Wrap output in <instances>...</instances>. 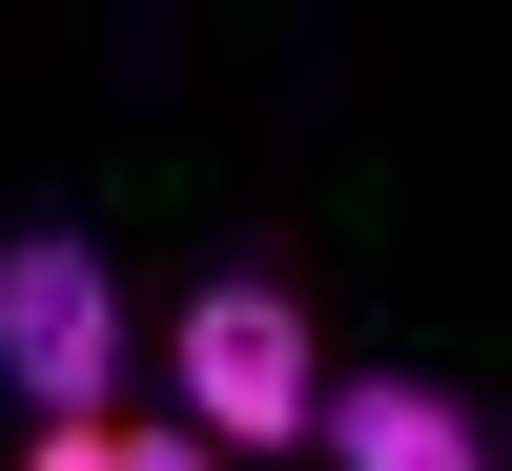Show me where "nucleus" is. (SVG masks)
I'll return each instance as SVG.
<instances>
[{
    "instance_id": "f257e3e1",
    "label": "nucleus",
    "mask_w": 512,
    "mask_h": 471,
    "mask_svg": "<svg viewBox=\"0 0 512 471\" xmlns=\"http://www.w3.org/2000/svg\"><path fill=\"white\" fill-rule=\"evenodd\" d=\"M308 410H328V328L287 267H205L164 308V431L185 451H308Z\"/></svg>"
},
{
    "instance_id": "f03ea898",
    "label": "nucleus",
    "mask_w": 512,
    "mask_h": 471,
    "mask_svg": "<svg viewBox=\"0 0 512 471\" xmlns=\"http://www.w3.org/2000/svg\"><path fill=\"white\" fill-rule=\"evenodd\" d=\"M123 267L82 226H0V410L21 431H123Z\"/></svg>"
},
{
    "instance_id": "7ed1b4c3",
    "label": "nucleus",
    "mask_w": 512,
    "mask_h": 471,
    "mask_svg": "<svg viewBox=\"0 0 512 471\" xmlns=\"http://www.w3.org/2000/svg\"><path fill=\"white\" fill-rule=\"evenodd\" d=\"M308 451H328V471H512V451H492V410L451 390V369H328Z\"/></svg>"
},
{
    "instance_id": "20e7f679",
    "label": "nucleus",
    "mask_w": 512,
    "mask_h": 471,
    "mask_svg": "<svg viewBox=\"0 0 512 471\" xmlns=\"http://www.w3.org/2000/svg\"><path fill=\"white\" fill-rule=\"evenodd\" d=\"M103 471H226V451H185V431L144 410V431H103Z\"/></svg>"
},
{
    "instance_id": "39448f33",
    "label": "nucleus",
    "mask_w": 512,
    "mask_h": 471,
    "mask_svg": "<svg viewBox=\"0 0 512 471\" xmlns=\"http://www.w3.org/2000/svg\"><path fill=\"white\" fill-rule=\"evenodd\" d=\"M21 471H103V431H21Z\"/></svg>"
}]
</instances>
